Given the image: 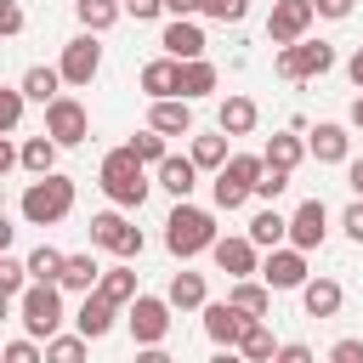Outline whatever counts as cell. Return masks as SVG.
I'll return each mask as SVG.
<instances>
[{
	"instance_id": "18",
	"label": "cell",
	"mask_w": 363,
	"mask_h": 363,
	"mask_svg": "<svg viewBox=\"0 0 363 363\" xmlns=\"http://www.w3.org/2000/svg\"><path fill=\"white\" fill-rule=\"evenodd\" d=\"M142 91H147V102H159V96H182V62H176V57H153V62H142Z\"/></svg>"
},
{
	"instance_id": "41",
	"label": "cell",
	"mask_w": 363,
	"mask_h": 363,
	"mask_svg": "<svg viewBox=\"0 0 363 363\" xmlns=\"http://www.w3.org/2000/svg\"><path fill=\"white\" fill-rule=\"evenodd\" d=\"M244 11H250V0H199V17H210V23H244Z\"/></svg>"
},
{
	"instance_id": "56",
	"label": "cell",
	"mask_w": 363,
	"mask_h": 363,
	"mask_svg": "<svg viewBox=\"0 0 363 363\" xmlns=\"http://www.w3.org/2000/svg\"><path fill=\"white\" fill-rule=\"evenodd\" d=\"M352 125H357V130H363V96H357V102H352Z\"/></svg>"
},
{
	"instance_id": "6",
	"label": "cell",
	"mask_w": 363,
	"mask_h": 363,
	"mask_svg": "<svg viewBox=\"0 0 363 363\" xmlns=\"http://www.w3.org/2000/svg\"><path fill=\"white\" fill-rule=\"evenodd\" d=\"M170 301L164 295H136L130 306H125V323H130V340L136 346H159L164 335H170Z\"/></svg>"
},
{
	"instance_id": "40",
	"label": "cell",
	"mask_w": 363,
	"mask_h": 363,
	"mask_svg": "<svg viewBox=\"0 0 363 363\" xmlns=\"http://www.w3.org/2000/svg\"><path fill=\"white\" fill-rule=\"evenodd\" d=\"M210 193H216V210H244V199H250V187L233 182L227 170H216V187H210Z\"/></svg>"
},
{
	"instance_id": "47",
	"label": "cell",
	"mask_w": 363,
	"mask_h": 363,
	"mask_svg": "<svg viewBox=\"0 0 363 363\" xmlns=\"http://www.w3.org/2000/svg\"><path fill=\"white\" fill-rule=\"evenodd\" d=\"M272 363H318V357H312V346H306V340H284Z\"/></svg>"
},
{
	"instance_id": "25",
	"label": "cell",
	"mask_w": 363,
	"mask_h": 363,
	"mask_svg": "<svg viewBox=\"0 0 363 363\" xmlns=\"http://www.w3.org/2000/svg\"><path fill=\"white\" fill-rule=\"evenodd\" d=\"M164 301H170L176 312H193V306H210V289H204V272H176V278H170V289H164Z\"/></svg>"
},
{
	"instance_id": "3",
	"label": "cell",
	"mask_w": 363,
	"mask_h": 363,
	"mask_svg": "<svg viewBox=\"0 0 363 363\" xmlns=\"http://www.w3.org/2000/svg\"><path fill=\"white\" fill-rule=\"evenodd\" d=\"M17 210H23V221L28 227H51V221H62L68 210H74V182L68 176H34L28 187H23V199H17Z\"/></svg>"
},
{
	"instance_id": "38",
	"label": "cell",
	"mask_w": 363,
	"mask_h": 363,
	"mask_svg": "<svg viewBox=\"0 0 363 363\" xmlns=\"http://www.w3.org/2000/svg\"><path fill=\"white\" fill-rule=\"evenodd\" d=\"M85 346H91V340H85L79 329H74V335H51V340H45V363H85Z\"/></svg>"
},
{
	"instance_id": "32",
	"label": "cell",
	"mask_w": 363,
	"mask_h": 363,
	"mask_svg": "<svg viewBox=\"0 0 363 363\" xmlns=\"http://www.w3.org/2000/svg\"><path fill=\"white\" fill-rule=\"evenodd\" d=\"M23 170L28 176H51L57 170V142L51 136H28L23 142Z\"/></svg>"
},
{
	"instance_id": "13",
	"label": "cell",
	"mask_w": 363,
	"mask_h": 363,
	"mask_svg": "<svg viewBox=\"0 0 363 363\" xmlns=\"http://www.w3.org/2000/svg\"><path fill=\"white\" fill-rule=\"evenodd\" d=\"M323 238H329V210H323V199H301L295 216H289V244H295V250H318Z\"/></svg>"
},
{
	"instance_id": "9",
	"label": "cell",
	"mask_w": 363,
	"mask_h": 363,
	"mask_svg": "<svg viewBox=\"0 0 363 363\" xmlns=\"http://www.w3.org/2000/svg\"><path fill=\"white\" fill-rule=\"evenodd\" d=\"M312 23H318V6H312V0H272V11H267V40H272V45H295V40H306Z\"/></svg>"
},
{
	"instance_id": "39",
	"label": "cell",
	"mask_w": 363,
	"mask_h": 363,
	"mask_svg": "<svg viewBox=\"0 0 363 363\" xmlns=\"http://www.w3.org/2000/svg\"><path fill=\"white\" fill-rule=\"evenodd\" d=\"M28 289V261H17V255H0V295L17 306V295Z\"/></svg>"
},
{
	"instance_id": "36",
	"label": "cell",
	"mask_w": 363,
	"mask_h": 363,
	"mask_svg": "<svg viewBox=\"0 0 363 363\" xmlns=\"http://www.w3.org/2000/svg\"><path fill=\"white\" fill-rule=\"evenodd\" d=\"M221 170H227V176H233V182H244V187H250V193H255V182H261V176H267V153H233V159H227V164H221Z\"/></svg>"
},
{
	"instance_id": "7",
	"label": "cell",
	"mask_w": 363,
	"mask_h": 363,
	"mask_svg": "<svg viewBox=\"0 0 363 363\" xmlns=\"http://www.w3.org/2000/svg\"><path fill=\"white\" fill-rule=\"evenodd\" d=\"M45 136H51L57 147H79V142L91 136V113H85V102H79V96H57V102H45Z\"/></svg>"
},
{
	"instance_id": "44",
	"label": "cell",
	"mask_w": 363,
	"mask_h": 363,
	"mask_svg": "<svg viewBox=\"0 0 363 363\" xmlns=\"http://www.w3.org/2000/svg\"><path fill=\"white\" fill-rule=\"evenodd\" d=\"M289 176H295V170H267V176L255 182V199H267V204H272L278 193H289Z\"/></svg>"
},
{
	"instance_id": "45",
	"label": "cell",
	"mask_w": 363,
	"mask_h": 363,
	"mask_svg": "<svg viewBox=\"0 0 363 363\" xmlns=\"http://www.w3.org/2000/svg\"><path fill=\"white\" fill-rule=\"evenodd\" d=\"M0 34H6V40L23 34V6H17V0H0Z\"/></svg>"
},
{
	"instance_id": "37",
	"label": "cell",
	"mask_w": 363,
	"mask_h": 363,
	"mask_svg": "<svg viewBox=\"0 0 363 363\" xmlns=\"http://www.w3.org/2000/svg\"><path fill=\"white\" fill-rule=\"evenodd\" d=\"M238 352H244L250 363H272V357H278V340H272V329H267V323H250V335L238 340Z\"/></svg>"
},
{
	"instance_id": "22",
	"label": "cell",
	"mask_w": 363,
	"mask_h": 363,
	"mask_svg": "<svg viewBox=\"0 0 363 363\" xmlns=\"http://www.w3.org/2000/svg\"><path fill=\"white\" fill-rule=\"evenodd\" d=\"M227 301H233V306H244L250 318H267V312H272V284H267V278H233Z\"/></svg>"
},
{
	"instance_id": "17",
	"label": "cell",
	"mask_w": 363,
	"mask_h": 363,
	"mask_svg": "<svg viewBox=\"0 0 363 363\" xmlns=\"http://www.w3.org/2000/svg\"><path fill=\"white\" fill-rule=\"evenodd\" d=\"M113 323H119V306H113L108 295H96V289H91V295L79 301V312H74V329H79L85 340H102Z\"/></svg>"
},
{
	"instance_id": "29",
	"label": "cell",
	"mask_w": 363,
	"mask_h": 363,
	"mask_svg": "<svg viewBox=\"0 0 363 363\" xmlns=\"http://www.w3.org/2000/svg\"><path fill=\"white\" fill-rule=\"evenodd\" d=\"M255 119H261L255 96H227V102H221V130H227V136H250Z\"/></svg>"
},
{
	"instance_id": "43",
	"label": "cell",
	"mask_w": 363,
	"mask_h": 363,
	"mask_svg": "<svg viewBox=\"0 0 363 363\" xmlns=\"http://www.w3.org/2000/svg\"><path fill=\"white\" fill-rule=\"evenodd\" d=\"M6 363H45V346H34V335L6 340Z\"/></svg>"
},
{
	"instance_id": "55",
	"label": "cell",
	"mask_w": 363,
	"mask_h": 363,
	"mask_svg": "<svg viewBox=\"0 0 363 363\" xmlns=\"http://www.w3.org/2000/svg\"><path fill=\"white\" fill-rule=\"evenodd\" d=\"M210 363H250V357H244L238 346H216V357H210Z\"/></svg>"
},
{
	"instance_id": "20",
	"label": "cell",
	"mask_w": 363,
	"mask_h": 363,
	"mask_svg": "<svg viewBox=\"0 0 363 363\" xmlns=\"http://www.w3.org/2000/svg\"><path fill=\"white\" fill-rule=\"evenodd\" d=\"M312 159L318 164H346V147H352V136H346V125H335V119H323L318 130H312Z\"/></svg>"
},
{
	"instance_id": "12",
	"label": "cell",
	"mask_w": 363,
	"mask_h": 363,
	"mask_svg": "<svg viewBox=\"0 0 363 363\" xmlns=\"http://www.w3.org/2000/svg\"><path fill=\"white\" fill-rule=\"evenodd\" d=\"M261 278L272 284V289H301L312 272H306V250H295V244H278V250H267V261H261Z\"/></svg>"
},
{
	"instance_id": "48",
	"label": "cell",
	"mask_w": 363,
	"mask_h": 363,
	"mask_svg": "<svg viewBox=\"0 0 363 363\" xmlns=\"http://www.w3.org/2000/svg\"><path fill=\"white\" fill-rule=\"evenodd\" d=\"M329 363H363V340H352V335L335 340V346H329Z\"/></svg>"
},
{
	"instance_id": "52",
	"label": "cell",
	"mask_w": 363,
	"mask_h": 363,
	"mask_svg": "<svg viewBox=\"0 0 363 363\" xmlns=\"http://www.w3.org/2000/svg\"><path fill=\"white\" fill-rule=\"evenodd\" d=\"M164 11H170V17H193V11H199V0H164Z\"/></svg>"
},
{
	"instance_id": "21",
	"label": "cell",
	"mask_w": 363,
	"mask_h": 363,
	"mask_svg": "<svg viewBox=\"0 0 363 363\" xmlns=\"http://www.w3.org/2000/svg\"><path fill=\"white\" fill-rule=\"evenodd\" d=\"M153 176H159V187H164V193H176V199H187V193L199 187V164H193V153H187V159H182V153H170Z\"/></svg>"
},
{
	"instance_id": "28",
	"label": "cell",
	"mask_w": 363,
	"mask_h": 363,
	"mask_svg": "<svg viewBox=\"0 0 363 363\" xmlns=\"http://www.w3.org/2000/svg\"><path fill=\"white\" fill-rule=\"evenodd\" d=\"M216 79H221V74H216V62H210V57H193V62H182V96H187V102L210 96V91H216Z\"/></svg>"
},
{
	"instance_id": "23",
	"label": "cell",
	"mask_w": 363,
	"mask_h": 363,
	"mask_svg": "<svg viewBox=\"0 0 363 363\" xmlns=\"http://www.w3.org/2000/svg\"><path fill=\"white\" fill-rule=\"evenodd\" d=\"M250 244H255V250H278V244H289V216H278V210H255V216H250Z\"/></svg>"
},
{
	"instance_id": "33",
	"label": "cell",
	"mask_w": 363,
	"mask_h": 363,
	"mask_svg": "<svg viewBox=\"0 0 363 363\" xmlns=\"http://www.w3.org/2000/svg\"><path fill=\"white\" fill-rule=\"evenodd\" d=\"M23 261H28V278H34V284H57L68 255H62V250H51V244H40V250H28Z\"/></svg>"
},
{
	"instance_id": "15",
	"label": "cell",
	"mask_w": 363,
	"mask_h": 363,
	"mask_svg": "<svg viewBox=\"0 0 363 363\" xmlns=\"http://www.w3.org/2000/svg\"><path fill=\"white\" fill-rule=\"evenodd\" d=\"M159 45H164V57L193 62V57H204V28H199L193 17H170V23H164V34H159Z\"/></svg>"
},
{
	"instance_id": "2",
	"label": "cell",
	"mask_w": 363,
	"mask_h": 363,
	"mask_svg": "<svg viewBox=\"0 0 363 363\" xmlns=\"http://www.w3.org/2000/svg\"><path fill=\"white\" fill-rule=\"evenodd\" d=\"M96 187L119 204V210H142V199H147V164L130 153V147H113V153H102V170H96Z\"/></svg>"
},
{
	"instance_id": "51",
	"label": "cell",
	"mask_w": 363,
	"mask_h": 363,
	"mask_svg": "<svg viewBox=\"0 0 363 363\" xmlns=\"http://www.w3.org/2000/svg\"><path fill=\"white\" fill-rule=\"evenodd\" d=\"M130 363H176V357H170L164 346H136V357H130Z\"/></svg>"
},
{
	"instance_id": "19",
	"label": "cell",
	"mask_w": 363,
	"mask_h": 363,
	"mask_svg": "<svg viewBox=\"0 0 363 363\" xmlns=\"http://www.w3.org/2000/svg\"><path fill=\"white\" fill-rule=\"evenodd\" d=\"M340 301H346V289H340L335 278H306V284H301V306H306V318H335Z\"/></svg>"
},
{
	"instance_id": "54",
	"label": "cell",
	"mask_w": 363,
	"mask_h": 363,
	"mask_svg": "<svg viewBox=\"0 0 363 363\" xmlns=\"http://www.w3.org/2000/svg\"><path fill=\"white\" fill-rule=\"evenodd\" d=\"M346 74H352V85H357V91H363V45H357V51H352V62H346Z\"/></svg>"
},
{
	"instance_id": "8",
	"label": "cell",
	"mask_w": 363,
	"mask_h": 363,
	"mask_svg": "<svg viewBox=\"0 0 363 363\" xmlns=\"http://www.w3.org/2000/svg\"><path fill=\"white\" fill-rule=\"evenodd\" d=\"M91 244L119 255V261H136L142 255V227H130L119 210H102V216H91Z\"/></svg>"
},
{
	"instance_id": "24",
	"label": "cell",
	"mask_w": 363,
	"mask_h": 363,
	"mask_svg": "<svg viewBox=\"0 0 363 363\" xmlns=\"http://www.w3.org/2000/svg\"><path fill=\"white\" fill-rule=\"evenodd\" d=\"M102 272H108V267H96V255H68L57 284H62V289H74V295H91V289L102 284Z\"/></svg>"
},
{
	"instance_id": "27",
	"label": "cell",
	"mask_w": 363,
	"mask_h": 363,
	"mask_svg": "<svg viewBox=\"0 0 363 363\" xmlns=\"http://www.w3.org/2000/svg\"><path fill=\"white\" fill-rule=\"evenodd\" d=\"M261 153H267V170H295V164H301V159H306L312 147H306L301 136L278 130V136H267V147H261Z\"/></svg>"
},
{
	"instance_id": "16",
	"label": "cell",
	"mask_w": 363,
	"mask_h": 363,
	"mask_svg": "<svg viewBox=\"0 0 363 363\" xmlns=\"http://www.w3.org/2000/svg\"><path fill=\"white\" fill-rule=\"evenodd\" d=\"M147 125L159 136H193V102L187 96H159V102H147Z\"/></svg>"
},
{
	"instance_id": "11",
	"label": "cell",
	"mask_w": 363,
	"mask_h": 363,
	"mask_svg": "<svg viewBox=\"0 0 363 363\" xmlns=\"http://www.w3.org/2000/svg\"><path fill=\"white\" fill-rule=\"evenodd\" d=\"M62 85H91L96 79V68H102V45H96V34H74L68 45H62Z\"/></svg>"
},
{
	"instance_id": "30",
	"label": "cell",
	"mask_w": 363,
	"mask_h": 363,
	"mask_svg": "<svg viewBox=\"0 0 363 363\" xmlns=\"http://www.w3.org/2000/svg\"><path fill=\"white\" fill-rule=\"evenodd\" d=\"M96 295H108L113 306H130V301L142 295V284H136V272H130V267H108V272H102V284H96Z\"/></svg>"
},
{
	"instance_id": "34",
	"label": "cell",
	"mask_w": 363,
	"mask_h": 363,
	"mask_svg": "<svg viewBox=\"0 0 363 363\" xmlns=\"http://www.w3.org/2000/svg\"><path fill=\"white\" fill-rule=\"evenodd\" d=\"M125 147H130V153H136V159H142V164H147V170H159V164H164V159H170V147H164V136H159V130H153V125H147V130H136V136H130V142H125Z\"/></svg>"
},
{
	"instance_id": "50",
	"label": "cell",
	"mask_w": 363,
	"mask_h": 363,
	"mask_svg": "<svg viewBox=\"0 0 363 363\" xmlns=\"http://www.w3.org/2000/svg\"><path fill=\"white\" fill-rule=\"evenodd\" d=\"M312 6H318V17L340 23V17H352V6H357V0H312Z\"/></svg>"
},
{
	"instance_id": "5",
	"label": "cell",
	"mask_w": 363,
	"mask_h": 363,
	"mask_svg": "<svg viewBox=\"0 0 363 363\" xmlns=\"http://www.w3.org/2000/svg\"><path fill=\"white\" fill-rule=\"evenodd\" d=\"M335 68V45H323V40H295V45H278V74L284 79H323Z\"/></svg>"
},
{
	"instance_id": "14",
	"label": "cell",
	"mask_w": 363,
	"mask_h": 363,
	"mask_svg": "<svg viewBox=\"0 0 363 363\" xmlns=\"http://www.w3.org/2000/svg\"><path fill=\"white\" fill-rule=\"evenodd\" d=\"M210 261H216V267H221L227 278H261V255H255L250 233H244V238H216Z\"/></svg>"
},
{
	"instance_id": "1",
	"label": "cell",
	"mask_w": 363,
	"mask_h": 363,
	"mask_svg": "<svg viewBox=\"0 0 363 363\" xmlns=\"http://www.w3.org/2000/svg\"><path fill=\"white\" fill-rule=\"evenodd\" d=\"M216 216L210 210H199V204H187V199H176V210L164 216V250L176 255V261H193V255H204V250H216Z\"/></svg>"
},
{
	"instance_id": "53",
	"label": "cell",
	"mask_w": 363,
	"mask_h": 363,
	"mask_svg": "<svg viewBox=\"0 0 363 363\" xmlns=\"http://www.w3.org/2000/svg\"><path fill=\"white\" fill-rule=\"evenodd\" d=\"M346 182H352V193L363 199V159H352V164H346Z\"/></svg>"
},
{
	"instance_id": "4",
	"label": "cell",
	"mask_w": 363,
	"mask_h": 363,
	"mask_svg": "<svg viewBox=\"0 0 363 363\" xmlns=\"http://www.w3.org/2000/svg\"><path fill=\"white\" fill-rule=\"evenodd\" d=\"M17 318H23V335L34 340L62 335V284H28L17 295Z\"/></svg>"
},
{
	"instance_id": "31",
	"label": "cell",
	"mask_w": 363,
	"mask_h": 363,
	"mask_svg": "<svg viewBox=\"0 0 363 363\" xmlns=\"http://www.w3.org/2000/svg\"><path fill=\"white\" fill-rule=\"evenodd\" d=\"M57 85H62V68H45V62H40V68H28V74H23L28 102H57V96H62Z\"/></svg>"
},
{
	"instance_id": "35",
	"label": "cell",
	"mask_w": 363,
	"mask_h": 363,
	"mask_svg": "<svg viewBox=\"0 0 363 363\" xmlns=\"http://www.w3.org/2000/svg\"><path fill=\"white\" fill-rule=\"evenodd\" d=\"M233 153H227V130L221 136H193V164L199 170H221Z\"/></svg>"
},
{
	"instance_id": "10",
	"label": "cell",
	"mask_w": 363,
	"mask_h": 363,
	"mask_svg": "<svg viewBox=\"0 0 363 363\" xmlns=\"http://www.w3.org/2000/svg\"><path fill=\"white\" fill-rule=\"evenodd\" d=\"M250 323H261V318H250V312L233 306V301H210V306H204V335H210V346H238V340L250 335Z\"/></svg>"
},
{
	"instance_id": "26",
	"label": "cell",
	"mask_w": 363,
	"mask_h": 363,
	"mask_svg": "<svg viewBox=\"0 0 363 363\" xmlns=\"http://www.w3.org/2000/svg\"><path fill=\"white\" fill-rule=\"evenodd\" d=\"M74 17H79L85 34H102V28H113L125 17V0H74Z\"/></svg>"
},
{
	"instance_id": "49",
	"label": "cell",
	"mask_w": 363,
	"mask_h": 363,
	"mask_svg": "<svg viewBox=\"0 0 363 363\" xmlns=\"http://www.w3.org/2000/svg\"><path fill=\"white\" fill-rule=\"evenodd\" d=\"M164 11V0H125V17H136V23H153Z\"/></svg>"
},
{
	"instance_id": "46",
	"label": "cell",
	"mask_w": 363,
	"mask_h": 363,
	"mask_svg": "<svg viewBox=\"0 0 363 363\" xmlns=\"http://www.w3.org/2000/svg\"><path fill=\"white\" fill-rule=\"evenodd\" d=\"M340 227H346V238H352V244H363V199H352V204L340 210Z\"/></svg>"
},
{
	"instance_id": "42",
	"label": "cell",
	"mask_w": 363,
	"mask_h": 363,
	"mask_svg": "<svg viewBox=\"0 0 363 363\" xmlns=\"http://www.w3.org/2000/svg\"><path fill=\"white\" fill-rule=\"evenodd\" d=\"M23 102H28V91L23 85H11V91H0V125H6V136L23 125Z\"/></svg>"
}]
</instances>
